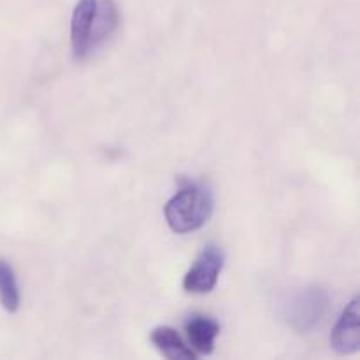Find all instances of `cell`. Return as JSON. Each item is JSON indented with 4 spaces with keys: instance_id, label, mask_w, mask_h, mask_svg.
Segmentation results:
<instances>
[{
    "instance_id": "5",
    "label": "cell",
    "mask_w": 360,
    "mask_h": 360,
    "mask_svg": "<svg viewBox=\"0 0 360 360\" xmlns=\"http://www.w3.org/2000/svg\"><path fill=\"white\" fill-rule=\"evenodd\" d=\"M98 0H79L74 7L70 21V44L76 60H83L90 53V32Z\"/></svg>"
},
{
    "instance_id": "2",
    "label": "cell",
    "mask_w": 360,
    "mask_h": 360,
    "mask_svg": "<svg viewBox=\"0 0 360 360\" xmlns=\"http://www.w3.org/2000/svg\"><path fill=\"white\" fill-rule=\"evenodd\" d=\"M329 309V294L322 287H306L290 299L285 309L288 326L297 333H311L323 322Z\"/></svg>"
},
{
    "instance_id": "8",
    "label": "cell",
    "mask_w": 360,
    "mask_h": 360,
    "mask_svg": "<svg viewBox=\"0 0 360 360\" xmlns=\"http://www.w3.org/2000/svg\"><path fill=\"white\" fill-rule=\"evenodd\" d=\"M118 25L120 13L115 0H101V2H97V11H95L90 32V51L101 46L105 39H109V35L118 28Z\"/></svg>"
},
{
    "instance_id": "1",
    "label": "cell",
    "mask_w": 360,
    "mask_h": 360,
    "mask_svg": "<svg viewBox=\"0 0 360 360\" xmlns=\"http://www.w3.org/2000/svg\"><path fill=\"white\" fill-rule=\"evenodd\" d=\"M213 193L206 185H186L164 206L169 229L176 234L199 231L213 213Z\"/></svg>"
},
{
    "instance_id": "9",
    "label": "cell",
    "mask_w": 360,
    "mask_h": 360,
    "mask_svg": "<svg viewBox=\"0 0 360 360\" xmlns=\"http://www.w3.org/2000/svg\"><path fill=\"white\" fill-rule=\"evenodd\" d=\"M20 288L14 269L0 259V304L7 313H16L20 308Z\"/></svg>"
},
{
    "instance_id": "4",
    "label": "cell",
    "mask_w": 360,
    "mask_h": 360,
    "mask_svg": "<svg viewBox=\"0 0 360 360\" xmlns=\"http://www.w3.org/2000/svg\"><path fill=\"white\" fill-rule=\"evenodd\" d=\"M360 299L354 297L341 313L330 334V347L340 355H352L360 348Z\"/></svg>"
},
{
    "instance_id": "6",
    "label": "cell",
    "mask_w": 360,
    "mask_h": 360,
    "mask_svg": "<svg viewBox=\"0 0 360 360\" xmlns=\"http://www.w3.org/2000/svg\"><path fill=\"white\" fill-rule=\"evenodd\" d=\"M185 333L190 348L195 354L210 355L214 350V341L220 334V326L206 315H192L186 320Z\"/></svg>"
},
{
    "instance_id": "3",
    "label": "cell",
    "mask_w": 360,
    "mask_h": 360,
    "mask_svg": "<svg viewBox=\"0 0 360 360\" xmlns=\"http://www.w3.org/2000/svg\"><path fill=\"white\" fill-rule=\"evenodd\" d=\"M224 252L218 246L207 245L199 253L195 264L186 271L185 278H183V288L188 294H210L217 287L218 278L224 269Z\"/></svg>"
},
{
    "instance_id": "7",
    "label": "cell",
    "mask_w": 360,
    "mask_h": 360,
    "mask_svg": "<svg viewBox=\"0 0 360 360\" xmlns=\"http://www.w3.org/2000/svg\"><path fill=\"white\" fill-rule=\"evenodd\" d=\"M151 343L153 347L171 360H193L197 354L183 341V338L172 327L160 326L151 330Z\"/></svg>"
}]
</instances>
